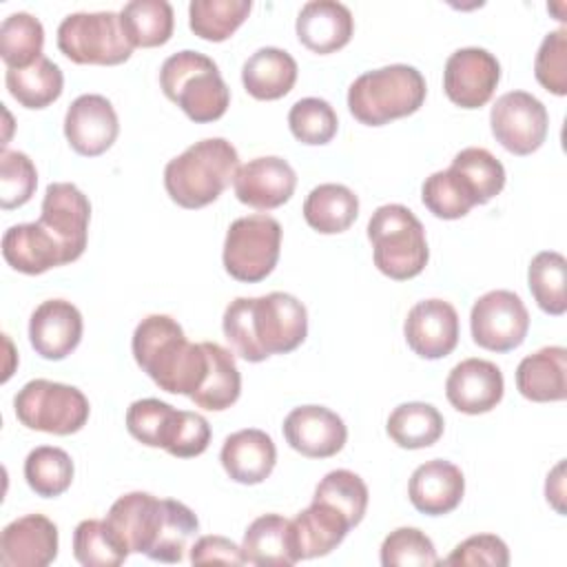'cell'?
Segmentation results:
<instances>
[{
    "label": "cell",
    "instance_id": "cell-8",
    "mask_svg": "<svg viewBox=\"0 0 567 567\" xmlns=\"http://www.w3.org/2000/svg\"><path fill=\"white\" fill-rule=\"evenodd\" d=\"M58 49L75 64L100 66L122 64L133 53L120 13L113 11L69 13L58 27Z\"/></svg>",
    "mask_w": 567,
    "mask_h": 567
},
{
    "label": "cell",
    "instance_id": "cell-18",
    "mask_svg": "<svg viewBox=\"0 0 567 567\" xmlns=\"http://www.w3.org/2000/svg\"><path fill=\"white\" fill-rule=\"evenodd\" d=\"M458 315L450 301L423 299L405 317L403 334L414 354L421 359H443L458 343Z\"/></svg>",
    "mask_w": 567,
    "mask_h": 567
},
{
    "label": "cell",
    "instance_id": "cell-13",
    "mask_svg": "<svg viewBox=\"0 0 567 567\" xmlns=\"http://www.w3.org/2000/svg\"><path fill=\"white\" fill-rule=\"evenodd\" d=\"M501 82V64L487 49L454 51L443 69V91L461 109L485 106Z\"/></svg>",
    "mask_w": 567,
    "mask_h": 567
},
{
    "label": "cell",
    "instance_id": "cell-48",
    "mask_svg": "<svg viewBox=\"0 0 567 567\" xmlns=\"http://www.w3.org/2000/svg\"><path fill=\"white\" fill-rule=\"evenodd\" d=\"M443 565L456 567H507L509 549L496 534H476L458 543Z\"/></svg>",
    "mask_w": 567,
    "mask_h": 567
},
{
    "label": "cell",
    "instance_id": "cell-7",
    "mask_svg": "<svg viewBox=\"0 0 567 567\" xmlns=\"http://www.w3.org/2000/svg\"><path fill=\"white\" fill-rule=\"evenodd\" d=\"M18 421L35 432L69 436L80 432L89 421V399L75 385L33 379L13 396Z\"/></svg>",
    "mask_w": 567,
    "mask_h": 567
},
{
    "label": "cell",
    "instance_id": "cell-27",
    "mask_svg": "<svg viewBox=\"0 0 567 567\" xmlns=\"http://www.w3.org/2000/svg\"><path fill=\"white\" fill-rule=\"evenodd\" d=\"M518 392L534 403H554L567 396V350L547 346L527 354L516 368Z\"/></svg>",
    "mask_w": 567,
    "mask_h": 567
},
{
    "label": "cell",
    "instance_id": "cell-47",
    "mask_svg": "<svg viewBox=\"0 0 567 567\" xmlns=\"http://www.w3.org/2000/svg\"><path fill=\"white\" fill-rule=\"evenodd\" d=\"M534 75L543 89L563 97L567 95V29L549 31L536 53Z\"/></svg>",
    "mask_w": 567,
    "mask_h": 567
},
{
    "label": "cell",
    "instance_id": "cell-24",
    "mask_svg": "<svg viewBox=\"0 0 567 567\" xmlns=\"http://www.w3.org/2000/svg\"><path fill=\"white\" fill-rule=\"evenodd\" d=\"M226 474L241 485H257L266 481L277 463V447L264 430L246 427L226 436L219 452Z\"/></svg>",
    "mask_w": 567,
    "mask_h": 567
},
{
    "label": "cell",
    "instance_id": "cell-23",
    "mask_svg": "<svg viewBox=\"0 0 567 567\" xmlns=\"http://www.w3.org/2000/svg\"><path fill=\"white\" fill-rule=\"evenodd\" d=\"M299 42L319 55L343 49L354 33V18L350 9L337 0H310L297 16Z\"/></svg>",
    "mask_w": 567,
    "mask_h": 567
},
{
    "label": "cell",
    "instance_id": "cell-9",
    "mask_svg": "<svg viewBox=\"0 0 567 567\" xmlns=\"http://www.w3.org/2000/svg\"><path fill=\"white\" fill-rule=\"evenodd\" d=\"M281 252V224L266 215L239 217L228 226L221 261L226 272L244 284L264 281Z\"/></svg>",
    "mask_w": 567,
    "mask_h": 567
},
{
    "label": "cell",
    "instance_id": "cell-20",
    "mask_svg": "<svg viewBox=\"0 0 567 567\" xmlns=\"http://www.w3.org/2000/svg\"><path fill=\"white\" fill-rule=\"evenodd\" d=\"M58 527L44 514L11 520L0 534L2 567H47L58 556Z\"/></svg>",
    "mask_w": 567,
    "mask_h": 567
},
{
    "label": "cell",
    "instance_id": "cell-28",
    "mask_svg": "<svg viewBox=\"0 0 567 567\" xmlns=\"http://www.w3.org/2000/svg\"><path fill=\"white\" fill-rule=\"evenodd\" d=\"M295 58L277 47L257 49L241 66V84L255 100H279L288 95L297 82Z\"/></svg>",
    "mask_w": 567,
    "mask_h": 567
},
{
    "label": "cell",
    "instance_id": "cell-42",
    "mask_svg": "<svg viewBox=\"0 0 567 567\" xmlns=\"http://www.w3.org/2000/svg\"><path fill=\"white\" fill-rule=\"evenodd\" d=\"M312 501L332 505L348 518L352 527H357L368 509V485L350 470H332L315 487Z\"/></svg>",
    "mask_w": 567,
    "mask_h": 567
},
{
    "label": "cell",
    "instance_id": "cell-1",
    "mask_svg": "<svg viewBox=\"0 0 567 567\" xmlns=\"http://www.w3.org/2000/svg\"><path fill=\"white\" fill-rule=\"evenodd\" d=\"M221 330L237 357L259 363L272 354H288L303 343L308 310L288 292L237 297L224 310Z\"/></svg>",
    "mask_w": 567,
    "mask_h": 567
},
{
    "label": "cell",
    "instance_id": "cell-43",
    "mask_svg": "<svg viewBox=\"0 0 567 567\" xmlns=\"http://www.w3.org/2000/svg\"><path fill=\"white\" fill-rule=\"evenodd\" d=\"M421 202L439 219H461L476 206L472 193L452 168L436 171L423 182Z\"/></svg>",
    "mask_w": 567,
    "mask_h": 567
},
{
    "label": "cell",
    "instance_id": "cell-32",
    "mask_svg": "<svg viewBox=\"0 0 567 567\" xmlns=\"http://www.w3.org/2000/svg\"><path fill=\"white\" fill-rule=\"evenodd\" d=\"M445 421L432 403L410 401L396 405L385 423L388 436L403 450H421L434 445L443 436Z\"/></svg>",
    "mask_w": 567,
    "mask_h": 567
},
{
    "label": "cell",
    "instance_id": "cell-38",
    "mask_svg": "<svg viewBox=\"0 0 567 567\" xmlns=\"http://www.w3.org/2000/svg\"><path fill=\"white\" fill-rule=\"evenodd\" d=\"M527 281L529 292L538 308L547 315L560 317L567 310V295H565V281H567V261L556 250H543L534 255L527 268Z\"/></svg>",
    "mask_w": 567,
    "mask_h": 567
},
{
    "label": "cell",
    "instance_id": "cell-5",
    "mask_svg": "<svg viewBox=\"0 0 567 567\" xmlns=\"http://www.w3.org/2000/svg\"><path fill=\"white\" fill-rule=\"evenodd\" d=\"M159 86L188 120L208 124L219 120L230 104V89L217 64L199 51H177L159 69Z\"/></svg>",
    "mask_w": 567,
    "mask_h": 567
},
{
    "label": "cell",
    "instance_id": "cell-46",
    "mask_svg": "<svg viewBox=\"0 0 567 567\" xmlns=\"http://www.w3.org/2000/svg\"><path fill=\"white\" fill-rule=\"evenodd\" d=\"M38 186V171L27 153L2 148L0 153V206L2 210L24 206Z\"/></svg>",
    "mask_w": 567,
    "mask_h": 567
},
{
    "label": "cell",
    "instance_id": "cell-29",
    "mask_svg": "<svg viewBox=\"0 0 567 567\" xmlns=\"http://www.w3.org/2000/svg\"><path fill=\"white\" fill-rule=\"evenodd\" d=\"M246 563L261 567H290L299 563L292 540V525L281 514H264L255 518L241 540Z\"/></svg>",
    "mask_w": 567,
    "mask_h": 567
},
{
    "label": "cell",
    "instance_id": "cell-2",
    "mask_svg": "<svg viewBox=\"0 0 567 567\" xmlns=\"http://www.w3.org/2000/svg\"><path fill=\"white\" fill-rule=\"evenodd\" d=\"M131 348L135 363L164 392L190 399L204 383L208 370L206 341L190 343L182 326L168 315L144 317L133 332Z\"/></svg>",
    "mask_w": 567,
    "mask_h": 567
},
{
    "label": "cell",
    "instance_id": "cell-51",
    "mask_svg": "<svg viewBox=\"0 0 567 567\" xmlns=\"http://www.w3.org/2000/svg\"><path fill=\"white\" fill-rule=\"evenodd\" d=\"M563 470H565V463L560 461L549 474H547V483H545V496H547V503H551L556 507L558 514H565V507H563V498H565V478H563Z\"/></svg>",
    "mask_w": 567,
    "mask_h": 567
},
{
    "label": "cell",
    "instance_id": "cell-6",
    "mask_svg": "<svg viewBox=\"0 0 567 567\" xmlns=\"http://www.w3.org/2000/svg\"><path fill=\"white\" fill-rule=\"evenodd\" d=\"M368 239L374 266L394 281L412 279L427 266L425 228L403 204L379 206L368 221Z\"/></svg>",
    "mask_w": 567,
    "mask_h": 567
},
{
    "label": "cell",
    "instance_id": "cell-12",
    "mask_svg": "<svg viewBox=\"0 0 567 567\" xmlns=\"http://www.w3.org/2000/svg\"><path fill=\"white\" fill-rule=\"evenodd\" d=\"M91 204L89 197L71 182L47 186L38 224L62 246L66 261L82 257L89 239Z\"/></svg>",
    "mask_w": 567,
    "mask_h": 567
},
{
    "label": "cell",
    "instance_id": "cell-4",
    "mask_svg": "<svg viewBox=\"0 0 567 567\" xmlns=\"http://www.w3.org/2000/svg\"><path fill=\"white\" fill-rule=\"evenodd\" d=\"M425 78L410 64L361 73L348 89V109L365 126H383L416 113L425 102Z\"/></svg>",
    "mask_w": 567,
    "mask_h": 567
},
{
    "label": "cell",
    "instance_id": "cell-44",
    "mask_svg": "<svg viewBox=\"0 0 567 567\" xmlns=\"http://www.w3.org/2000/svg\"><path fill=\"white\" fill-rule=\"evenodd\" d=\"M290 133L308 146L328 144L339 128V120L330 102L321 97H301L288 111Z\"/></svg>",
    "mask_w": 567,
    "mask_h": 567
},
{
    "label": "cell",
    "instance_id": "cell-30",
    "mask_svg": "<svg viewBox=\"0 0 567 567\" xmlns=\"http://www.w3.org/2000/svg\"><path fill=\"white\" fill-rule=\"evenodd\" d=\"M359 215V197L343 184H319L303 202L306 224L321 235L348 230Z\"/></svg>",
    "mask_w": 567,
    "mask_h": 567
},
{
    "label": "cell",
    "instance_id": "cell-49",
    "mask_svg": "<svg viewBox=\"0 0 567 567\" xmlns=\"http://www.w3.org/2000/svg\"><path fill=\"white\" fill-rule=\"evenodd\" d=\"M208 443H210L208 421L197 412L179 410L175 432L171 436V443H168L166 452L171 456H177V458H193V456L204 454Z\"/></svg>",
    "mask_w": 567,
    "mask_h": 567
},
{
    "label": "cell",
    "instance_id": "cell-11",
    "mask_svg": "<svg viewBox=\"0 0 567 567\" xmlns=\"http://www.w3.org/2000/svg\"><path fill=\"white\" fill-rule=\"evenodd\" d=\"M489 128L496 142L514 155H532L547 137L549 115L545 104L527 91L503 93L489 111Z\"/></svg>",
    "mask_w": 567,
    "mask_h": 567
},
{
    "label": "cell",
    "instance_id": "cell-15",
    "mask_svg": "<svg viewBox=\"0 0 567 567\" xmlns=\"http://www.w3.org/2000/svg\"><path fill=\"white\" fill-rule=\"evenodd\" d=\"M117 113L100 93H84L66 109L64 135L69 146L82 157H97L106 153L117 140Z\"/></svg>",
    "mask_w": 567,
    "mask_h": 567
},
{
    "label": "cell",
    "instance_id": "cell-35",
    "mask_svg": "<svg viewBox=\"0 0 567 567\" xmlns=\"http://www.w3.org/2000/svg\"><path fill=\"white\" fill-rule=\"evenodd\" d=\"M250 9V0H193L188 4V24L197 38L224 42L244 24Z\"/></svg>",
    "mask_w": 567,
    "mask_h": 567
},
{
    "label": "cell",
    "instance_id": "cell-39",
    "mask_svg": "<svg viewBox=\"0 0 567 567\" xmlns=\"http://www.w3.org/2000/svg\"><path fill=\"white\" fill-rule=\"evenodd\" d=\"M73 461L55 445H40L24 458L27 485L42 498H55L64 494L73 483Z\"/></svg>",
    "mask_w": 567,
    "mask_h": 567
},
{
    "label": "cell",
    "instance_id": "cell-10",
    "mask_svg": "<svg viewBox=\"0 0 567 567\" xmlns=\"http://www.w3.org/2000/svg\"><path fill=\"white\" fill-rule=\"evenodd\" d=\"M470 328L478 348L489 352H509L525 341L529 312L516 292L489 290L474 301Z\"/></svg>",
    "mask_w": 567,
    "mask_h": 567
},
{
    "label": "cell",
    "instance_id": "cell-40",
    "mask_svg": "<svg viewBox=\"0 0 567 567\" xmlns=\"http://www.w3.org/2000/svg\"><path fill=\"white\" fill-rule=\"evenodd\" d=\"M128 554L106 520L86 518L73 532V556L84 567H117Z\"/></svg>",
    "mask_w": 567,
    "mask_h": 567
},
{
    "label": "cell",
    "instance_id": "cell-26",
    "mask_svg": "<svg viewBox=\"0 0 567 567\" xmlns=\"http://www.w3.org/2000/svg\"><path fill=\"white\" fill-rule=\"evenodd\" d=\"M290 525L299 560L330 554L343 543V538L352 529V525L339 509L321 501H312L290 520Z\"/></svg>",
    "mask_w": 567,
    "mask_h": 567
},
{
    "label": "cell",
    "instance_id": "cell-14",
    "mask_svg": "<svg viewBox=\"0 0 567 567\" xmlns=\"http://www.w3.org/2000/svg\"><path fill=\"white\" fill-rule=\"evenodd\" d=\"M166 509L168 498H157L148 492H128L111 505L104 520L128 551L148 558L162 532Z\"/></svg>",
    "mask_w": 567,
    "mask_h": 567
},
{
    "label": "cell",
    "instance_id": "cell-33",
    "mask_svg": "<svg viewBox=\"0 0 567 567\" xmlns=\"http://www.w3.org/2000/svg\"><path fill=\"white\" fill-rule=\"evenodd\" d=\"M208 348V370L199 390L190 396L197 408L221 412L230 408L241 394V374L237 370L235 357L230 350L221 348L215 341H206Z\"/></svg>",
    "mask_w": 567,
    "mask_h": 567
},
{
    "label": "cell",
    "instance_id": "cell-34",
    "mask_svg": "<svg viewBox=\"0 0 567 567\" xmlns=\"http://www.w3.org/2000/svg\"><path fill=\"white\" fill-rule=\"evenodd\" d=\"M120 22L133 49L162 47L175 29L173 7L166 0H131L122 7Z\"/></svg>",
    "mask_w": 567,
    "mask_h": 567
},
{
    "label": "cell",
    "instance_id": "cell-17",
    "mask_svg": "<svg viewBox=\"0 0 567 567\" xmlns=\"http://www.w3.org/2000/svg\"><path fill=\"white\" fill-rule=\"evenodd\" d=\"M233 188L241 204L257 210H272L292 197L297 188V173L284 157H255L237 166Z\"/></svg>",
    "mask_w": 567,
    "mask_h": 567
},
{
    "label": "cell",
    "instance_id": "cell-22",
    "mask_svg": "<svg viewBox=\"0 0 567 567\" xmlns=\"http://www.w3.org/2000/svg\"><path fill=\"white\" fill-rule=\"evenodd\" d=\"M465 494L463 472L443 458L419 465L408 483V496L416 512L425 516H443L454 512Z\"/></svg>",
    "mask_w": 567,
    "mask_h": 567
},
{
    "label": "cell",
    "instance_id": "cell-50",
    "mask_svg": "<svg viewBox=\"0 0 567 567\" xmlns=\"http://www.w3.org/2000/svg\"><path fill=\"white\" fill-rule=\"evenodd\" d=\"M193 565H246L244 549L226 536H199L190 547Z\"/></svg>",
    "mask_w": 567,
    "mask_h": 567
},
{
    "label": "cell",
    "instance_id": "cell-16",
    "mask_svg": "<svg viewBox=\"0 0 567 567\" xmlns=\"http://www.w3.org/2000/svg\"><path fill=\"white\" fill-rule=\"evenodd\" d=\"M286 443L308 458H330L348 441L343 419L323 405H299L284 419Z\"/></svg>",
    "mask_w": 567,
    "mask_h": 567
},
{
    "label": "cell",
    "instance_id": "cell-31",
    "mask_svg": "<svg viewBox=\"0 0 567 567\" xmlns=\"http://www.w3.org/2000/svg\"><path fill=\"white\" fill-rule=\"evenodd\" d=\"M7 91L24 109H47L64 89V75L60 66L49 58H38L24 69H7Z\"/></svg>",
    "mask_w": 567,
    "mask_h": 567
},
{
    "label": "cell",
    "instance_id": "cell-45",
    "mask_svg": "<svg viewBox=\"0 0 567 567\" xmlns=\"http://www.w3.org/2000/svg\"><path fill=\"white\" fill-rule=\"evenodd\" d=\"M383 567H432L439 565L434 543L416 527H399L381 543Z\"/></svg>",
    "mask_w": 567,
    "mask_h": 567
},
{
    "label": "cell",
    "instance_id": "cell-19",
    "mask_svg": "<svg viewBox=\"0 0 567 567\" xmlns=\"http://www.w3.org/2000/svg\"><path fill=\"white\" fill-rule=\"evenodd\" d=\"M503 392V372L487 359H463L445 379V396L450 405L463 414H485L494 410Z\"/></svg>",
    "mask_w": 567,
    "mask_h": 567
},
{
    "label": "cell",
    "instance_id": "cell-21",
    "mask_svg": "<svg viewBox=\"0 0 567 567\" xmlns=\"http://www.w3.org/2000/svg\"><path fill=\"white\" fill-rule=\"evenodd\" d=\"M82 315L66 299L42 301L29 319V341L35 354L49 361L69 357L82 341Z\"/></svg>",
    "mask_w": 567,
    "mask_h": 567
},
{
    "label": "cell",
    "instance_id": "cell-25",
    "mask_svg": "<svg viewBox=\"0 0 567 567\" xmlns=\"http://www.w3.org/2000/svg\"><path fill=\"white\" fill-rule=\"evenodd\" d=\"M2 257L22 275H42L69 264L62 246L38 221L7 228L2 235Z\"/></svg>",
    "mask_w": 567,
    "mask_h": 567
},
{
    "label": "cell",
    "instance_id": "cell-36",
    "mask_svg": "<svg viewBox=\"0 0 567 567\" xmlns=\"http://www.w3.org/2000/svg\"><path fill=\"white\" fill-rule=\"evenodd\" d=\"M450 168L461 177L465 188L472 193L476 206L494 199L505 186L503 164L481 146H467L458 151Z\"/></svg>",
    "mask_w": 567,
    "mask_h": 567
},
{
    "label": "cell",
    "instance_id": "cell-3",
    "mask_svg": "<svg viewBox=\"0 0 567 567\" xmlns=\"http://www.w3.org/2000/svg\"><path fill=\"white\" fill-rule=\"evenodd\" d=\"M237 148L224 137H206L173 157L164 168L168 197L188 210L213 204L235 177Z\"/></svg>",
    "mask_w": 567,
    "mask_h": 567
},
{
    "label": "cell",
    "instance_id": "cell-41",
    "mask_svg": "<svg viewBox=\"0 0 567 567\" xmlns=\"http://www.w3.org/2000/svg\"><path fill=\"white\" fill-rule=\"evenodd\" d=\"M179 410L159 399L133 401L126 410V430L148 447L166 450L175 432Z\"/></svg>",
    "mask_w": 567,
    "mask_h": 567
},
{
    "label": "cell",
    "instance_id": "cell-37",
    "mask_svg": "<svg viewBox=\"0 0 567 567\" xmlns=\"http://www.w3.org/2000/svg\"><path fill=\"white\" fill-rule=\"evenodd\" d=\"M44 29L42 22L27 13L18 11L2 20L0 24V58L7 69H24L42 58Z\"/></svg>",
    "mask_w": 567,
    "mask_h": 567
}]
</instances>
